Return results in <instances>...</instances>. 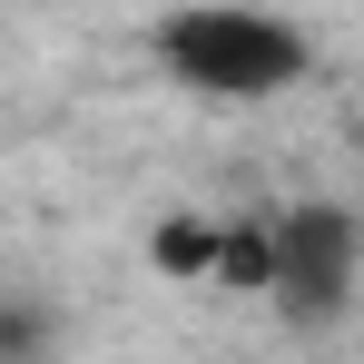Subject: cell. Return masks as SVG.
Returning <instances> with one entry per match:
<instances>
[{
  "mask_svg": "<svg viewBox=\"0 0 364 364\" xmlns=\"http://www.w3.org/2000/svg\"><path fill=\"white\" fill-rule=\"evenodd\" d=\"M148 60L197 99H286L315 69V40L276 10H246V0H187L148 30Z\"/></svg>",
  "mask_w": 364,
  "mask_h": 364,
  "instance_id": "cell-1",
  "label": "cell"
},
{
  "mask_svg": "<svg viewBox=\"0 0 364 364\" xmlns=\"http://www.w3.org/2000/svg\"><path fill=\"white\" fill-rule=\"evenodd\" d=\"M266 227V296L286 325H345V305H355V207L345 197H296V207H276V217H256Z\"/></svg>",
  "mask_w": 364,
  "mask_h": 364,
  "instance_id": "cell-2",
  "label": "cell"
},
{
  "mask_svg": "<svg viewBox=\"0 0 364 364\" xmlns=\"http://www.w3.org/2000/svg\"><path fill=\"white\" fill-rule=\"evenodd\" d=\"M148 266H158L168 286H207V266H217V217H158V227H148Z\"/></svg>",
  "mask_w": 364,
  "mask_h": 364,
  "instance_id": "cell-3",
  "label": "cell"
},
{
  "mask_svg": "<svg viewBox=\"0 0 364 364\" xmlns=\"http://www.w3.org/2000/svg\"><path fill=\"white\" fill-rule=\"evenodd\" d=\"M207 286L266 296V227H256V217H217V266H207Z\"/></svg>",
  "mask_w": 364,
  "mask_h": 364,
  "instance_id": "cell-4",
  "label": "cell"
},
{
  "mask_svg": "<svg viewBox=\"0 0 364 364\" xmlns=\"http://www.w3.org/2000/svg\"><path fill=\"white\" fill-rule=\"evenodd\" d=\"M50 305H30V296H0V364H40L50 355Z\"/></svg>",
  "mask_w": 364,
  "mask_h": 364,
  "instance_id": "cell-5",
  "label": "cell"
}]
</instances>
